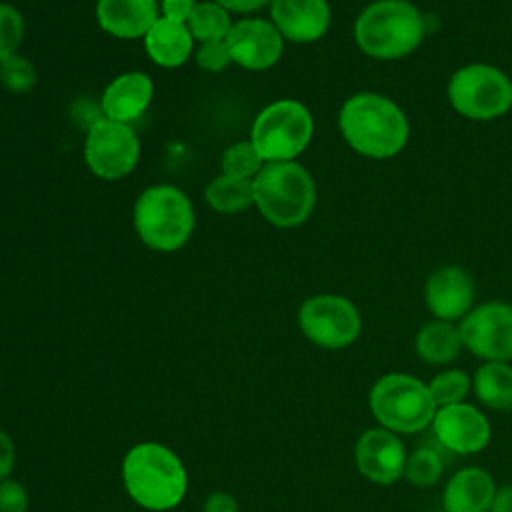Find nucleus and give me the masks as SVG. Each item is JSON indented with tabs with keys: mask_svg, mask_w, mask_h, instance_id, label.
Instances as JSON below:
<instances>
[{
	"mask_svg": "<svg viewBox=\"0 0 512 512\" xmlns=\"http://www.w3.org/2000/svg\"><path fill=\"white\" fill-rule=\"evenodd\" d=\"M120 476L130 500L148 512L176 508L188 492V470L182 458L162 442L144 440L128 448Z\"/></svg>",
	"mask_w": 512,
	"mask_h": 512,
	"instance_id": "nucleus-1",
	"label": "nucleus"
},
{
	"mask_svg": "<svg viewBox=\"0 0 512 512\" xmlns=\"http://www.w3.org/2000/svg\"><path fill=\"white\" fill-rule=\"evenodd\" d=\"M338 128L354 152L374 160H386L402 152L410 134L402 108L376 92L350 96L340 108Z\"/></svg>",
	"mask_w": 512,
	"mask_h": 512,
	"instance_id": "nucleus-2",
	"label": "nucleus"
},
{
	"mask_svg": "<svg viewBox=\"0 0 512 512\" xmlns=\"http://www.w3.org/2000/svg\"><path fill=\"white\" fill-rule=\"evenodd\" d=\"M424 32V18L408 0H376L354 22L358 48L376 60H398L412 54Z\"/></svg>",
	"mask_w": 512,
	"mask_h": 512,
	"instance_id": "nucleus-3",
	"label": "nucleus"
},
{
	"mask_svg": "<svg viewBox=\"0 0 512 512\" xmlns=\"http://www.w3.org/2000/svg\"><path fill=\"white\" fill-rule=\"evenodd\" d=\"M252 184L254 206L272 226H300L310 218L316 206L314 178L296 160L266 162Z\"/></svg>",
	"mask_w": 512,
	"mask_h": 512,
	"instance_id": "nucleus-4",
	"label": "nucleus"
},
{
	"mask_svg": "<svg viewBox=\"0 0 512 512\" xmlns=\"http://www.w3.org/2000/svg\"><path fill=\"white\" fill-rule=\"evenodd\" d=\"M134 230L144 246L154 252L180 250L194 232V206L172 184H154L140 192L134 202Z\"/></svg>",
	"mask_w": 512,
	"mask_h": 512,
	"instance_id": "nucleus-5",
	"label": "nucleus"
},
{
	"mask_svg": "<svg viewBox=\"0 0 512 512\" xmlns=\"http://www.w3.org/2000/svg\"><path fill=\"white\" fill-rule=\"evenodd\" d=\"M368 408L378 426L398 436L430 428L438 410L428 382L406 372L380 376L368 392Z\"/></svg>",
	"mask_w": 512,
	"mask_h": 512,
	"instance_id": "nucleus-6",
	"label": "nucleus"
},
{
	"mask_svg": "<svg viewBox=\"0 0 512 512\" xmlns=\"http://www.w3.org/2000/svg\"><path fill=\"white\" fill-rule=\"evenodd\" d=\"M314 118L294 98H280L264 106L250 128V140L264 162L296 160L310 144Z\"/></svg>",
	"mask_w": 512,
	"mask_h": 512,
	"instance_id": "nucleus-7",
	"label": "nucleus"
},
{
	"mask_svg": "<svg viewBox=\"0 0 512 512\" xmlns=\"http://www.w3.org/2000/svg\"><path fill=\"white\" fill-rule=\"evenodd\" d=\"M448 100L470 120H494L512 108V80L496 66L466 64L452 74Z\"/></svg>",
	"mask_w": 512,
	"mask_h": 512,
	"instance_id": "nucleus-8",
	"label": "nucleus"
},
{
	"mask_svg": "<svg viewBox=\"0 0 512 512\" xmlns=\"http://www.w3.org/2000/svg\"><path fill=\"white\" fill-rule=\"evenodd\" d=\"M298 328L308 342L324 350H342L362 332V316L352 300L340 294H314L298 308Z\"/></svg>",
	"mask_w": 512,
	"mask_h": 512,
	"instance_id": "nucleus-9",
	"label": "nucleus"
},
{
	"mask_svg": "<svg viewBox=\"0 0 512 512\" xmlns=\"http://www.w3.org/2000/svg\"><path fill=\"white\" fill-rule=\"evenodd\" d=\"M140 160V138L132 124L96 118L84 138V162L102 180L128 176Z\"/></svg>",
	"mask_w": 512,
	"mask_h": 512,
	"instance_id": "nucleus-10",
	"label": "nucleus"
},
{
	"mask_svg": "<svg viewBox=\"0 0 512 512\" xmlns=\"http://www.w3.org/2000/svg\"><path fill=\"white\" fill-rule=\"evenodd\" d=\"M464 348L484 362L512 360V304L490 300L474 306L458 324Z\"/></svg>",
	"mask_w": 512,
	"mask_h": 512,
	"instance_id": "nucleus-11",
	"label": "nucleus"
},
{
	"mask_svg": "<svg viewBox=\"0 0 512 512\" xmlns=\"http://www.w3.org/2000/svg\"><path fill=\"white\" fill-rule=\"evenodd\" d=\"M436 442L458 456L480 454L492 440V426L486 414L468 402L442 406L430 424Z\"/></svg>",
	"mask_w": 512,
	"mask_h": 512,
	"instance_id": "nucleus-12",
	"label": "nucleus"
},
{
	"mask_svg": "<svg viewBox=\"0 0 512 512\" xmlns=\"http://www.w3.org/2000/svg\"><path fill=\"white\" fill-rule=\"evenodd\" d=\"M406 446L402 438L382 426L364 430L354 444V464L360 476L376 486H392L404 476Z\"/></svg>",
	"mask_w": 512,
	"mask_h": 512,
	"instance_id": "nucleus-13",
	"label": "nucleus"
},
{
	"mask_svg": "<svg viewBox=\"0 0 512 512\" xmlns=\"http://www.w3.org/2000/svg\"><path fill=\"white\" fill-rule=\"evenodd\" d=\"M226 44L232 62L252 72L272 68L284 52L282 34L264 18H244L234 22L226 36Z\"/></svg>",
	"mask_w": 512,
	"mask_h": 512,
	"instance_id": "nucleus-14",
	"label": "nucleus"
},
{
	"mask_svg": "<svg viewBox=\"0 0 512 512\" xmlns=\"http://www.w3.org/2000/svg\"><path fill=\"white\" fill-rule=\"evenodd\" d=\"M474 280L460 266H442L434 270L424 284V302L438 320H462L474 308Z\"/></svg>",
	"mask_w": 512,
	"mask_h": 512,
	"instance_id": "nucleus-15",
	"label": "nucleus"
},
{
	"mask_svg": "<svg viewBox=\"0 0 512 512\" xmlns=\"http://www.w3.org/2000/svg\"><path fill=\"white\" fill-rule=\"evenodd\" d=\"M328 0H270V22L284 40L310 44L320 40L330 28Z\"/></svg>",
	"mask_w": 512,
	"mask_h": 512,
	"instance_id": "nucleus-16",
	"label": "nucleus"
},
{
	"mask_svg": "<svg viewBox=\"0 0 512 512\" xmlns=\"http://www.w3.org/2000/svg\"><path fill=\"white\" fill-rule=\"evenodd\" d=\"M152 98L154 82L148 74L138 70L122 72L114 80H110L102 92V116L116 122L132 124L148 110Z\"/></svg>",
	"mask_w": 512,
	"mask_h": 512,
	"instance_id": "nucleus-17",
	"label": "nucleus"
},
{
	"mask_svg": "<svg viewBox=\"0 0 512 512\" xmlns=\"http://www.w3.org/2000/svg\"><path fill=\"white\" fill-rule=\"evenodd\" d=\"M94 16L106 34L134 40L144 38L160 18V6L156 0H98Z\"/></svg>",
	"mask_w": 512,
	"mask_h": 512,
	"instance_id": "nucleus-18",
	"label": "nucleus"
},
{
	"mask_svg": "<svg viewBox=\"0 0 512 512\" xmlns=\"http://www.w3.org/2000/svg\"><path fill=\"white\" fill-rule=\"evenodd\" d=\"M496 488V480L488 470L464 466L444 484L442 512H488Z\"/></svg>",
	"mask_w": 512,
	"mask_h": 512,
	"instance_id": "nucleus-19",
	"label": "nucleus"
},
{
	"mask_svg": "<svg viewBox=\"0 0 512 512\" xmlns=\"http://www.w3.org/2000/svg\"><path fill=\"white\" fill-rule=\"evenodd\" d=\"M142 40L148 58L162 68H178L194 52V38L188 26L164 16L152 24Z\"/></svg>",
	"mask_w": 512,
	"mask_h": 512,
	"instance_id": "nucleus-20",
	"label": "nucleus"
},
{
	"mask_svg": "<svg viewBox=\"0 0 512 512\" xmlns=\"http://www.w3.org/2000/svg\"><path fill=\"white\" fill-rule=\"evenodd\" d=\"M462 336L460 328L454 322L446 320H430L420 326L414 336V352L416 356L432 366H446L458 358L462 352Z\"/></svg>",
	"mask_w": 512,
	"mask_h": 512,
	"instance_id": "nucleus-21",
	"label": "nucleus"
},
{
	"mask_svg": "<svg viewBox=\"0 0 512 512\" xmlns=\"http://www.w3.org/2000/svg\"><path fill=\"white\" fill-rule=\"evenodd\" d=\"M472 392L482 406L512 410V366L510 362H482L472 374Z\"/></svg>",
	"mask_w": 512,
	"mask_h": 512,
	"instance_id": "nucleus-22",
	"label": "nucleus"
},
{
	"mask_svg": "<svg viewBox=\"0 0 512 512\" xmlns=\"http://www.w3.org/2000/svg\"><path fill=\"white\" fill-rule=\"evenodd\" d=\"M206 204L220 214H238L254 206V184L248 178L220 174L204 190Z\"/></svg>",
	"mask_w": 512,
	"mask_h": 512,
	"instance_id": "nucleus-23",
	"label": "nucleus"
},
{
	"mask_svg": "<svg viewBox=\"0 0 512 512\" xmlns=\"http://www.w3.org/2000/svg\"><path fill=\"white\" fill-rule=\"evenodd\" d=\"M230 12L216 4L214 0L196 2L194 10L190 12L186 26L194 38V42H214V40H226L230 28H232Z\"/></svg>",
	"mask_w": 512,
	"mask_h": 512,
	"instance_id": "nucleus-24",
	"label": "nucleus"
},
{
	"mask_svg": "<svg viewBox=\"0 0 512 512\" xmlns=\"http://www.w3.org/2000/svg\"><path fill=\"white\" fill-rule=\"evenodd\" d=\"M444 474V458L432 446H420L406 458L404 480L414 488H430Z\"/></svg>",
	"mask_w": 512,
	"mask_h": 512,
	"instance_id": "nucleus-25",
	"label": "nucleus"
},
{
	"mask_svg": "<svg viewBox=\"0 0 512 512\" xmlns=\"http://www.w3.org/2000/svg\"><path fill=\"white\" fill-rule=\"evenodd\" d=\"M428 388L436 408L460 404L472 392V376L458 368H446L428 380Z\"/></svg>",
	"mask_w": 512,
	"mask_h": 512,
	"instance_id": "nucleus-26",
	"label": "nucleus"
},
{
	"mask_svg": "<svg viewBox=\"0 0 512 512\" xmlns=\"http://www.w3.org/2000/svg\"><path fill=\"white\" fill-rule=\"evenodd\" d=\"M266 162L262 160L260 152L252 144V140H238L230 144L220 158L222 174L234 176V178H248L254 180V176L262 170Z\"/></svg>",
	"mask_w": 512,
	"mask_h": 512,
	"instance_id": "nucleus-27",
	"label": "nucleus"
},
{
	"mask_svg": "<svg viewBox=\"0 0 512 512\" xmlns=\"http://www.w3.org/2000/svg\"><path fill=\"white\" fill-rule=\"evenodd\" d=\"M36 82V68L26 56L12 54L0 62V84L4 90L12 94H26L36 86Z\"/></svg>",
	"mask_w": 512,
	"mask_h": 512,
	"instance_id": "nucleus-28",
	"label": "nucleus"
},
{
	"mask_svg": "<svg viewBox=\"0 0 512 512\" xmlns=\"http://www.w3.org/2000/svg\"><path fill=\"white\" fill-rule=\"evenodd\" d=\"M24 32V16L18 12V8L0 2V62L12 54H18Z\"/></svg>",
	"mask_w": 512,
	"mask_h": 512,
	"instance_id": "nucleus-29",
	"label": "nucleus"
},
{
	"mask_svg": "<svg viewBox=\"0 0 512 512\" xmlns=\"http://www.w3.org/2000/svg\"><path fill=\"white\" fill-rule=\"evenodd\" d=\"M196 64L206 72H222L232 62L226 40L202 42L194 52Z\"/></svg>",
	"mask_w": 512,
	"mask_h": 512,
	"instance_id": "nucleus-30",
	"label": "nucleus"
},
{
	"mask_svg": "<svg viewBox=\"0 0 512 512\" xmlns=\"http://www.w3.org/2000/svg\"><path fill=\"white\" fill-rule=\"evenodd\" d=\"M28 490L14 478L0 480V512H26Z\"/></svg>",
	"mask_w": 512,
	"mask_h": 512,
	"instance_id": "nucleus-31",
	"label": "nucleus"
},
{
	"mask_svg": "<svg viewBox=\"0 0 512 512\" xmlns=\"http://www.w3.org/2000/svg\"><path fill=\"white\" fill-rule=\"evenodd\" d=\"M196 2L198 0H160V16L186 24Z\"/></svg>",
	"mask_w": 512,
	"mask_h": 512,
	"instance_id": "nucleus-32",
	"label": "nucleus"
},
{
	"mask_svg": "<svg viewBox=\"0 0 512 512\" xmlns=\"http://www.w3.org/2000/svg\"><path fill=\"white\" fill-rule=\"evenodd\" d=\"M202 512H240L236 498L230 492H210L202 504Z\"/></svg>",
	"mask_w": 512,
	"mask_h": 512,
	"instance_id": "nucleus-33",
	"label": "nucleus"
},
{
	"mask_svg": "<svg viewBox=\"0 0 512 512\" xmlns=\"http://www.w3.org/2000/svg\"><path fill=\"white\" fill-rule=\"evenodd\" d=\"M16 464V446L6 430L0 428V480L8 478Z\"/></svg>",
	"mask_w": 512,
	"mask_h": 512,
	"instance_id": "nucleus-34",
	"label": "nucleus"
},
{
	"mask_svg": "<svg viewBox=\"0 0 512 512\" xmlns=\"http://www.w3.org/2000/svg\"><path fill=\"white\" fill-rule=\"evenodd\" d=\"M214 2L220 4L222 8H226L228 12H238V14L256 12L262 6L270 4V0H214Z\"/></svg>",
	"mask_w": 512,
	"mask_h": 512,
	"instance_id": "nucleus-35",
	"label": "nucleus"
},
{
	"mask_svg": "<svg viewBox=\"0 0 512 512\" xmlns=\"http://www.w3.org/2000/svg\"><path fill=\"white\" fill-rule=\"evenodd\" d=\"M488 512H512V484H504L496 488Z\"/></svg>",
	"mask_w": 512,
	"mask_h": 512,
	"instance_id": "nucleus-36",
	"label": "nucleus"
}]
</instances>
